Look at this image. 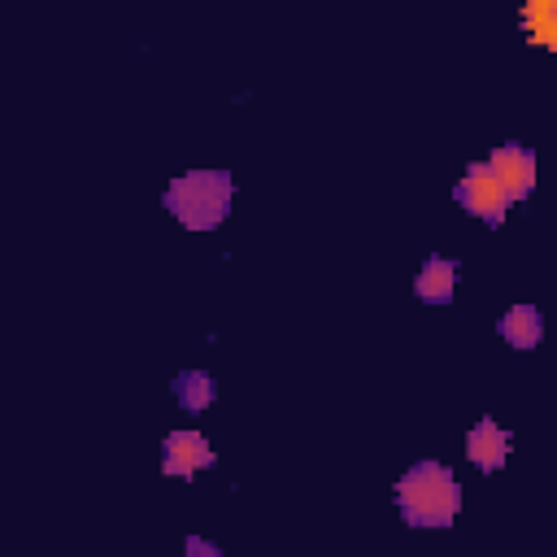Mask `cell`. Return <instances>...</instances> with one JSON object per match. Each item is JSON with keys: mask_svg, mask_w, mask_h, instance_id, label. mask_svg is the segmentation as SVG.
Masks as SVG:
<instances>
[{"mask_svg": "<svg viewBox=\"0 0 557 557\" xmlns=\"http://www.w3.org/2000/svg\"><path fill=\"white\" fill-rule=\"evenodd\" d=\"M396 505L409 527H448L461 513V483L440 461H418L396 479Z\"/></svg>", "mask_w": 557, "mask_h": 557, "instance_id": "cell-1", "label": "cell"}, {"mask_svg": "<svg viewBox=\"0 0 557 557\" xmlns=\"http://www.w3.org/2000/svg\"><path fill=\"white\" fill-rule=\"evenodd\" d=\"M235 200V178L226 170H187L165 187V209L187 231H213L226 222Z\"/></svg>", "mask_w": 557, "mask_h": 557, "instance_id": "cell-2", "label": "cell"}, {"mask_svg": "<svg viewBox=\"0 0 557 557\" xmlns=\"http://www.w3.org/2000/svg\"><path fill=\"white\" fill-rule=\"evenodd\" d=\"M453 196L461 200V209H466L470 218H479V222H487V226H500L505 213H509V196L500 191V183L487 174L483 161H470V165H466V174H461V183H457Z\"/></svg>", "mask_w": 557, "mask_h": 557, "instance_id": "cell-3", "label": "cell"}, {"mask_svg": "<svg viewBox=\"0 0 557 557\" xmlns=\"http://www.w3.org/2000/svg\"><path fill=\"white\" fill-rule=\"evenodd\" d=\"M487 174L500 183V191L509 196V205L527 200L535 191V152L522 148V144H500L487 152Z\"/></svg>", "mask_w": 557, "mask_h": 557, "instance_id": "cell-4", "label": "cell"}, {"mask_svg": "<svg viewBox=\"0 0 557 557\" xmlns=\"http://www.w3.org/2000/svg\"><path fill=\"white\" fill-rule=\"evenodd\" d=\"M209 466H213V448H209V440L200 431L178 426V431H170L161 440V470L170 479H191V474H200Z\"/></svg>", "mask_w": 557, "mask_h": 557, "instance_id": "cell-5", "label": "cell"}, {"mask_svg": "<svg viewBox=\"0 0 557 557\" xmlns=\"http://www.w3.org/2000/svg\"><path fill=\"white\" fill-rule=\"evenodd\" d=\"M509 431L496 422V418H479L474 426H470V435H466V457L483 470V474H492V470H500L505 461H509Z\"/></svg>", "mask_w": 557, "mask_h": 557, "instance_id": "cell-6", "label": "cell"}, {"mask_svg": "<svg viewBox=\"0 0 557 557\" xmlns=\"http://www.w3.org/2000/svg\"><path fill=\"white\" fill-rule=\"evenodd\" d=\"M457 283H461V261L457 257H426L413 274V296L422 305H444V300H453Z\"/></svg>", "mask_w": 557, "mask_h": 557, "instance_id": "cell-7", "label": "cell"}, {"mask_svg": "<svg viewBox=\"0 0 557 557\" xmlns=\"http://www.w3.org/2000/svg\"><path fill=\"white\" fill-rule=\"evenodd\" d=\"M500 339L509 344V348H518V352H531L540 339H544V318H540V309L535 305H509L505 313H500Z\"/></svg>", "mask_w": 557, "mask_h": 557, "instance_id": "cell-8", "label": "cell"}, {"mask_svg": "<svg viewBox=\"0 0 557 557\" xmlns=\"http://www.w3.org/2000/svg\"><path fill=\"white\" fill-rule=\"evenodd\" d=\"M170 392H174V405L178 409L200 413V409H209L218 400V379L209 370H178L174 383H170Z\"/></svg>", "mask_w": 557, "mask_h": 557, "instance_id": "cell-9", "label": "cell"}, {"mask_svg": "<svg viewBox=\"0 0 557 557\" xmlns=\"http://www.w3.org/2000/svg\"><path fill=\"white\" fill-rule=\"evenodd\" d=\"M518 22H522V35H527L531 44L557 48V4H553V0H531V4H522Z\"/></svg>", "mask_w": 557, "mask_h": 557, "instance_id": "cell-10", "label": "cell"}, {"mask_svg": "<svg viewBox=\"0 0 557 557\" xmlns=\"http://www.w3.org/2000/svg\"><path fill=\"white\" fill-rule=\"evenodd\" d=\"M187 557H222V548L213 540H205V535H191L187 540Z\"/></svg>", "mask_w": 557, "mask_h": 557, "instance_id": "cell-11", "label": "cell"}]
</instances>
